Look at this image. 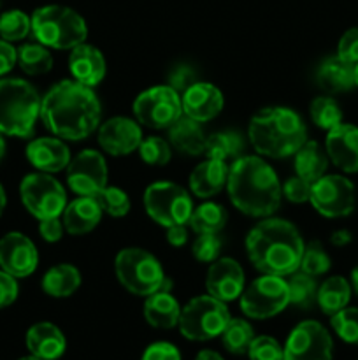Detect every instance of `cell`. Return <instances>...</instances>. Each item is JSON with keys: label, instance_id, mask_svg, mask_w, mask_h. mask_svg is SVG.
I'll use <instances>...</instances> for the list:
<instances>
[{"label": "cell", "instance_id": "obj_1", "mask_svg": "<svg viewBox=\"0 0 358 360\" xmlns=\"http://www.w3.org/2000/svg\"><path fill=\"white\" fill-rule=\"evenodd\" d=\"M100 101L93 88L77 81L56 83L41 102V120L55 137L65 141H83L97 130L100 123Z\"/></svg>", "mask_w": 358, "mask_h": 360}, {"label": "cell", "instance_id": "obj_2", "mask_svg": "<svg viewBox=\"0 0 358 360\" xmlns=\"http://www.w3.org/2000/svg\"><path fill=\"white\" fill-rule=\"evenodd\" d=\"M304 239L291 221L267 217L246 236L248 259L262 274L290 276L300 267Z\"/></svg>", "mask_w": 358, "mask_h": 360}, {"label": "cell", "instance_id": "obj_3", "mask_svg": "<svg viewBox=\"0 0 358 360\" xmlns=\"http://www.w3.org/2000/svg\"><path fill=\"white\" fill-rule=\"evenodd\" d=\"M227 192L234 207L251 218L272 217L283 199V186L276 171L255 155L239 157L232 162Z\"/></svg>", "mask_w": 358, "mask_h": 360}, {"label": "cell", "instance_id": "obj_4", "mask_svg": "<svg viewBox=\"0 0 358 360\" xmlns=\"http://www.w3.org/2000/svg\"><path fill=\"white\" fill-rule=\"evenodd\" d=\"M249 143L262 157L286 158L307 141L300 115L290 108H263L249 120Z\"/></svg>", "mask_w": 358, "mask_h": 360}, {"label": "cell", "instance_id": "obj_5", "mask_svg": "<svg viewBox=\"0 0 358 360\" xmlns=\"http://www.w3.org/2000/svg\"><path fill=\"white\" fill-rule=\"evenodd\" d=\"M41 102L37 90L28 81L20 77L0 79V134L23 139L34 136Z\"/></svg>", "mask_w": 358, "mask_h": 360}, {"label": "cell", "instance_id": "obj_6", "mask_svg": "<svg viewBox=\"0 0 358 360\" xmlns=\"http://www.w3.org/2000/svg\"><path fill=\"white\" fill-rule=\"evenodd\" d=\"M32 34L46 48L72 49L86 41L88 27L72 7L51 4L34 11Z\"/></svg>", "mask_w": 358, "mask_h": 360}, {"label": "cell", "instance_id": "obj_7", "mask_svg": "<svg viewBox=\"0 0 358 360\" xmlns=\"http://www.w3.org/2000/svg\"><path fill=\"white\" fill-rule=\"evenodd\" d=\"M114 271L121 287L139 297L172 287L157 257L142 248H123L114 259Z\"/></svg>", "mask_w": 358, "mask_h": 360}, {"label": "cell", "instance_id": "obj_8", "mask_svg": "<svg viewBox=\"0 0 358 360\" xmlns=\"http://www.w3.org/2000/svg\"><path fill=\"white\" fill-rule=\"evenodd\" d=\"M230 319L227 302L207 294L190 299L183 306L178 326L186 340L202 343L221 336Z\"/></svg>", "mask_w": 358, "mask_h": 360}, {"label": "cell", "instance_id": "obj_9", "mask_svg": "<svg viewBox=\"0 0 358 360\" xmlns=\"http://www.w3.org/2000/svg\"><path fill=\"white\" fill-rule=\"evenodd\" d=\"M147 217L161 227L186 225L193 213V200L188 190L172 181H157L144 192Z\"/></svg>", "mask_w": 358, "mask_h": 360}, {"label": "cell", "instance_id": "obj_10", "mask_svg": "<svg viewBox=\"0 0 358 360\" xmlns=\"http://www.w3.org/2000/svg\"><path fill=\"white\" fill-rule=\"evenodd\" d=\"M241 309L248 319L267 320L279 315L290 304V292L283 276L262 274L244 287L241 294Z\"/></svg>", "mask_w": 358, "mask_h": 360}, {"label": "cell", "instance_id": "obj_11", "mask_svg": "<svg viewBox=\"0 0 358 360\" xmlns=\"http://www.w3.org/2000/svg\"><path fill=\"white\" fill-rule=\"evenodd\" d=\"M20 197L28 213L37 220L62 217L67 206L65 188L48 172L25 176L20 185Z\"/></svg>", "mask_w": 358, "mask_h": 360}, {"label": "cell", "instance_id": "obj_12", "mask_svg": "<svg viewBox=\"0 0 358 360\" xmlns=\"http://www.w3.org/2000/svg\"><path fill=\"white\" fill-rule=\"evenodd\" d=\"M133 115L147 129H168L183 116L181 97L168 84H158L144 90L133 101Z\"/></svg>", "mask_w": 358, "mask_h": 360}, {"label": "cell", "instance_id": "obj_13", "mask_svg": "<svg viewBox=\"0 0 358 360\" xmlns=\"http://www.w3.org/2000/svg\"><path fill=\"white\" fill-rule=\"evenodd\" d=\"M309 202L325 218H344L357 204L354 185L340 174H323L311 185Z\"/></svg>", "mask_w": 358, "mask_h": 360}, {"label": "cell", "instance_id": "obj_14", "mask_svg": "<svg viewBox=\"0 0 358 360\" xmlns=\"http://www.w3.org/2000/svg\"><path fill=\"white\" fill-rule=\"evenodd\" d=\"M284 360H332L333 341L316 320L300 322L284 343Z\"/></svg>", "mask_w": 358, "mask_h": 360}, {"label": "cell", "instance_id": "obj_15", "mask_svg": "<svg viewBox=\"0 0 358 360\" xmlns=\"http://www.w3.org/2000/svg\"><path fill=\"white\" fill-rule=\"evenodd\" d=\"M107 164L100 151L84 150L67 167L69 188L79 197H97L107 186Z\"/></svg>", "mask_w": 358, "mask_h": 360}, {"label": "cell", "instance_id": "obj_16", "mask_svg": "<svg viewBox=\"0 0 358 360\" xmlns=\"http://www.w3.org/2000/svg\"><path fill=\"white\" fill-rule=\"evenodd\" d=\"M39 264V253L32 239L21 232H9L0 239V269L14 278L34 274Z\"/></svg>", "mask_w": 358, "mask_h": 360}, {"label": "cell", "instance_id": "obj_17", "mask_svg": "<svg viewBox=\"0 0 358 360\" xmlns=\"http://www.w3.org/2000/svg\"><path fill=\"white\" fill-rule=\"evenodd\" d=\"M142 143V130L139 123L126 116H114L98 129V144L112 157H125L139 150Z\"/></svg>", "mask_w": 358, "mask_h": 360}, {"label": "cell", "instance_id": "obj_18", "mask_svg": "<svg viewBox=\"0 0 358 360\" xmlns=\"http://www.w3.org/2000/svg\"><path fill=\"white\" fill-rule=\"evenodd\" d=\"M246 287L244 271L237 260L230 257H221L214 260L206 274L207 294L216 297L218 301L232 302L241 297Z\"/></svg>", "mask_w": 358, "mask_h": 360}, {"label": "cell", "instance_id": "obj_19", "mask_svg": "<svg viewBox=\"0 0 358 360\" xmlns=\"http://www.w3.org/2000/svg\"><path fill=\"white\" fill-rule=\"evenodd\" d=\"M181 104L183 115L199 123H206L216 118L223 111L225 98L220 88L214 86L213 83L197 81L183 94Z\"/></svg>", "mask_w": 358, "mask_h": 360}, {"label": "cell", "instance_id": "obj_20", "mask_svg": "<svg viewBox=\"0 0 358 360\" xmlns=\"http://www.w3.org/2000/svg\"><path fill=\"white\" fill-rule=\"evenodd\" d=\"M325 151L329 160L347 174L358 172V127L351 123H340L329 130L325 141Z\"/></svg>", "mask_w": 358, "mask_h": 360}, {"label": "cell", "instance_id": "obj_21", "mask_svg": "<svg viewBox=\"0 0 358 360\" xmlns=\"http://www.w3.org/2000/svg\"><path fill=\"white\" fill-rule=\"evenodd\" d=\"M27 158L39 172H60L69 167L70 150L60 137H39L28 143Z\"/></svg>", "mask_w": 358, "mask_h": 360}, {"label": "cell", "instance_id": "obj_22", "mask_svg": "<svg viewBox=\"0 0 358 360\" xmlns=\"http://www.w3.org/2000/svg\"><path fill=\"white\" fill-rule=\"evenodd\" d=\"M69 69L74 81L90 88L97 86L107 72L105 58L100 49L84 44V42L72 48V53L69 56Z\"/></svg>", "mask_w": 358, "mask_h": 360}, {"label": "cell", "instance_id": "obj_23", "mask_svg": "<svg viewBox=\"0 0 358 360\" xmlns=\"http://www.w3.org/2000/svg\"><path fill=\"white\" fill-rule=\"evenodd\" d=\"M228 169L230 167L227 165V162L207 158L202 164L197 165L190 174V192L199 199H211V197L218 195L227 186Z\"/></svg>", "mask_w": 358, "mask_h": 360}, {"label": "cell", "instance_id": "obj_24", "mask_svg": "<svg viewBox=\"0 0 358 360\" xmlns=\"http://www.w3.org/2000/svg\"><path fill=\"white\" fill-rule=\"evenodd\" d=\"M100 204L95 197H79L65 206L62 213L63 227L72 236H84L93 231L102 220Z\"/></svg>", "mask_w": 358, "mask_h": 360}, {"label": "cell", "instance_id": "obj_25", "mask_svg": "<svg viewBox=\"0 0 358 360\" xmlns=\"http://www.w3.org/2000/svg\"><path fill=\"white\" fill-rule=\"evenodd\" d=\"M27 348L42 360H56L67 350V340L62 330L49 322H39L27 333Z\"/></svg>", "mask_w": 358, "mask_h": 360}, {"label": "cell", "instance_id": "obj_26", "mask_svg": "<svg viewBox=\"0 0 358 360\" xmlns=\"http://www.w3.org/2000/svg\"><path fill=\"white\" fill-rule=\"evenodd\" d=\"M319 88L326 94H344L357 86L354 81V65L340 56H329L323 60L316 72Z\"/></svg>", "mask_w": 358, "mask_h": 360}, {"label": "cell", "instance_id": "obj_27", "mask_svg": "<svg viewBox=\"0 0 358 360\" xmlns=\"http://www.w3.org/2000/svg\"><path fill=\"white\" fill-rule=\"evenodd\" d=\"M181 306L171 290L151 294L144 302V319L154 329H174L179 323Z\"/></svg>", "mask_w": 358, "mask_h": 360}, {"label": "cell", "instance_id": "obj_28", "mask_svg": "<svg viewBox=\"0 0 358 360\" xmlns=\"http://www.w3.org/2000/svg\"><path fill=\"white\" fill-rule=\"evenodd\" d=\"M168 141L179 153L197 157V155H204L207 137L199 122L183 115L168 127Z\"/></svg>", "mask_w": 358, "mask_h": 360}, {"label": "cell", "instance_id": "obj_29", "mask_svg": "<svg viewBox=\"0 0 358 360\" xmlns=\"http://www.w3.org/2000/svg\"><path fill=\"white\" fill-rule=\"evenodd\" d=\"M81 281H83V278H81L79 269L76 266H72V264H58L42 276L41 285L44 294L56 299H63L70 297L81 287Z\"/></svg>", "mask_w": 358, "mask_h": 360}, {"label": "cell", "instance_id": "obj_30", "mask_svg": "<svg viewBox=\"0 0 358 360\" xmlns=\"http://www.w3.org/2000/svg\"><path fill=\"white\" fill-rule=\"evenodd\" d=\"M329 164V155L316 141H305L300 150L295 153V172L309 183H314L316 179L326 174Z\"/></svg>", "mask_w": 358, "mask_h": 360}, {"label": "cell", "instance_id": "obj_31", "mask_svg": "<svg viewBox=\"0 0 358 360\" xmlns=\"http://www.w3.org/2000/svg\"><path fill=\"white\" fill-rule=\"evenodd\" d=\"M351 294H353V290H351V285L346 278L330 276L318 287L316 302L325 315L332 316L350 304Z\"/></svg>", "mask_w": 358, "mask_h": 360}, {"label": "cell", "instance_id": "obj_32", "mask_svg": "<svg viewBox=\"0 0 358 360\" xmlns=\"http://www.w3.org/2000/svg\"><path fill=\"white\" fill-rule=\"evenodd\" d=\"M228 221V213L221 204L204 202L190 217V229L197 234H220Z\"/></svg>", "mask_w": 358, "mask_h": 360}, {"label": "cell", "instance_id": "obj_33", "mask_svg": "<svg viewBox=\"0 0 358 360\" xmlns=\"http://www.w3.org/2000/svg\"><path fill=\"white\" fill-rule=\"evenodd\" d=\"M242 151H244V139L241 137V134L225 130V132H218L207 137L204 155L213 160L228 162L242 157Z\"/></svg>", "mask_w": 358, "mask_h": 360}, {"label": "cell", "instance_id": "obj_34", "mask_svg": "<svg viewBox=\"0 0 358 360\" xmlns=\"http://www.w3.org/2000/svg\"><path fill=\"white\" fill-rule=\"evenodd\" d=\"M288 292H290V304L298 309H311L316 304L318 297V283L314 276L305 274L302 271H295L286 280Z\"/></svg>", "mask_w": 358, "mask_h": 360}, {"label": "cell", "instance_id": "obj_35", "mask_svg": "<svg viewBox=\"0 0 358 360\" xmlns=\"http://www.w3.org/2000/svg\"><path fill=\"white\" fill-rule=\"evenodd\" d=\"M253 340H255V330L249 326V322L242 319H230L221 334V343H223L225 350L232 355L248 354Z\"/></svg>", "mask_w": 358, "mask_h": 360}, {"label": "cell", "instance_id": "obj_36", "mask_svg": "<svg viewBox=\"0 0 358 360\" xmlns=\"http://www.w3.org/2000/svg\"><path fill=\"white\" fill-rule=\"evenodd\" d=\"M18 63L28 76H42L53 69V56L46 46L23 44L18 49Z\"/></svg>", "mask_w": 358, "mask_h": 360}, {"label": "cell", "instance_id": "obj_37", "mask_svg": "<svg viewBox=\"0 0 358 360\" xmlns=\"http://www.w3.org/2000/svg\"><path fill=\"white\" fill-rule=\"evenodd\" d=\"M309 115H311L312 123H314L318 129L323 130H332L336 129L337 125L343 123V111H340V105L337 104L336 98L326 97V95H321V97H316L314 101L309 105Z\"/></svg>", "mask_w": 358, "mask_h": 360}, {"label": "cell", "instance_id": "obj_38", "mask_svg": "<svg viewBox=\"0 0 358 360\" xmlns=\"http://www.w3.org/2000/svg\"><path fill=\"white\" fill-rule=\"evenodd\" d=\"M32 32V18L23 11L13 9L0 16V39L7 42L23 41Z\"/></svg>", "mask_w": 358, "mask_h": 360}, {"label": "cell", "instance_id": "obj_39", "mask_svg": "<svg viewBox=\"0 0 358 360\" xmlns=\"http://www.w3.org/2000/svg\"><path fill=\"white\" fill-rule=\"evenodd\" d=\"M330 266H332V260H330L329 253L325 252V248L321 246L319 241H311L305 245L304 255H302L300 267L298 271L305 274H311V276H321V274L329 273Z\"/></svg>", "mask_w": 358, "mask_h": 360}, {"label": "cell", "instance_id": "obj_40", "mask_svg": "<svg viewBox=\"0 0 358 360\" xmlns=\"http://www.w3.org/2000/svg\"><path fill=\"white\" fill-rule=\"evenodd\" d=\"M95 199L100 204L102 211L112 218H121L128 214L132 202H130L126 192H123L118 186H105L102 192L97 193Z\"/></svg>", "mask_w": 358, "mask_h": 360}, {"label": "cell", "instance_id": "obj_41", "mask_svg": "<svg viewBox=\"0 0 358 360\" xmlns=\"http://www.w3.org/2000/svg\"><path fill=\"white\" fill-rule=\"evenodd\" d=\"M333 333L347 345H358V308H344L330 316Z\"/></svg>", "mask_w": 358, "mask_h": 360}, {"label": "cell", "instance_id": "obj_42", "mask_svg": "<svg viewBox=\"0 0 358 360\" xmlns=\"http://www.w3.org/2000/svg\"><path fill=\"white\" fill-rule=\"evenodd\" d=\"M139 155L147 165H167L172 158L171 144L158 136H151L147 139H142L139 146Z\"/></svg>", "mask_w": 358, "mask_h": 360}, {"label": "cell", "instance_id": "obj_43", "mask_svg": "<svg viewBox=\"0 0 358 360\" xmlns=\"http://www.w3.org/2000/svg\"><path fill=\"white\" fill-rule=\"evenodd\" d=\"M221 246L223 241L218 234H199L192 246V253L199 262L213 264L214 260L220 259Z\"/></svg>", "mask_w": 358, "mask_h": 360}, {"label": "cell", "instance_id": "obj_44", "mask_svg": "<svg viewBox=\"0 0 358 360\" xmlns=\"http://www.w3.org/2000/svg\"><path fill=\"white\" fill-rule=\"evenodd\" d=\"M249 360H284V348L270 336H255L248 350Z\"/></svg>", "mask_w": 358, "mask_h": 360}, {"label": "cell", "instance_id": "obj_45", "mask_svg": "<svg viewBox=\"0 0 358 360\" xmlns=\"http://www.w3.org/2000/svg\"><path fill=\"white\" fill-rule=\"evenodd\" d=\"M197 79H199V74L195 67L188 63H178L168 72V86L174 88L178 94H185L190 86L197 83Z\"/></svg>", "mask_w": 358, "mask_h": 360}, {"label": "cell", "instance_id": "obj_46", "mask_svg": "<svg viewBox=\"0 0 358 360\" xmlns=\"http://www.w3.org/2000/svg\"><path fill=\"white\" fill-rule=\"evenodd\" d=\"M311 185L312 183L305 181L300 176L288 178L286 183L283 185V197H286L293 204L307 202L309 195H311Z\"/></svg>", "mask_w": 358, "mask_h": 360}, {"label": "cell", "instance_id": "obj_47", "mask_svg": "<svg viewBox=\"0 0 358 360\" xmlns=\"http://www.w3.org/2000/svg\"><path fill=\"white\" fill-rule=\"evenodd\" d=\"M337 56L357 65L358 63V27L344 32L337 46Z\"/></svg>", "mask_w": 358, "mask_h": 360}, {"label": "cell", "instance_id": "obj_48", "mask_svg": "<svg viewBox=\"0 0 358 360\" xmlns=\"http://www.w3.org/2000/svg\"><path fill=\"white\" fill-rule=\"evenodd\" d=\"M140 360H181V354H179V350L172 343L158 341V343L150 345L144 350Z\"/></svg>", "mask_w": 358, "mask_h": 360}, {"label": "cell", "instance_id": "obj_49", "mask_svg": "<svg viewBox=\"0 0 358 360\" xmlns=\"http://www.w3.org/2000/svg\"><path fill=\"white\" fill-rule=\"evenodd\" d=\"M18 294H20V287H18L16 278L0 269V309L13 304L18 299Z\"/></svg>", "mask_w": 358, "mask_h": 360}, {"label": "cell", "instance_id": "obj_50", "mask_svg": "<svg viewBox=\"0 0 358 360\" xmlns=\"http://www.w3.org/2000/svg\"><path fill=\"white\" fill-rule=\"evenodd\" d=\"M65 227L60 217L46 218V220H39V234L46 243H58L62 239Z\"/></svg>", "mask_w": 358, "mask_h": 360}, {"label": "cell", "instance_id": "obj_51", "mask_svg": "<svg viewBox=\"0 0 358 360\" xmlns=\"http://www.w3.org/2000/svg\"><path fill=\"white\" fill-rule=\"evenodd\" d=\"M18 62V49L11 42L0 39V76H6L13 70Z\"/></svg>", "mask_w": 358, "mask_h": 360}, {"label": "cell", "instance_id": "obj_52", "mask_svg": "<svg viewBox=\"0 0 358 360\" xmlns=\"http://www.w3.org/2000/svg\"><path fill=\"white\" fill-rule=\"evenodd\" d=\"M167 241L168 245L175 246H185L188 243V229L186 225H172V227H167Z\"/></svg>", "mask_w": 358, "mask_h": 360}, {"label": "cell", "instance_id": "obj_53", "mask_svg": "<svg viewBox=\"0 0 358 360\" xmlns=\"http://www.w3.org/2000/svg\"><path fill=\"white\" fill-rule=\"evenodd\" d=\"M353 241V236H351L350 231L346 229H339V231H333L332 236H330V243L337 248H343V246H347Z\"/></svg>", "mask_w": 358, "mask_h": 360}, {"label": "cell", "instance_id": "obj_54", "mask_svg": "<svg viewBox=\"0 0 358 360\" xmlns=\"http://www.w3.org/2000/svg\"><path fill=\"white\" fill-rule=\"evenodd\" d=\"M195 360H225V359L214 350H202L199 355H197Z\"/></svg>", "mask_w": 358, "mask_h": 360}, {"label": "cell", "instance_id": "obj_55", "mask_svg": "<svg viewBox=\"0 0 358 360\" xmlns=\"http://www.w3.org/2000/svg\"><path fill=\"white\" fill-rule=\"evenodd\" d=\"M350 285H351V290L358 295V267H354L351 271V276H350Z\"/></svg>", "mask_w": 358, "mask_h": 360}, {"label": "cell", "instance_id": "obj_56", "mask_svg": "<svg viewBox=\"0 0 358 360\" xmlns=\"http://www.w3.org/2000/svg\"><path fill=\"white\" fill-rule=\"evenodd\" d=\"M6 206H7V195H6V190H4V186L0 185V217H2L4 211H6Z\"/></svg>", "mask_w": 358, "mask_h": 360}, {"label": "cell", "instance_id": "obj_57", "mask_svg": "<svg viewBox=\"0 0 358 360\" xmlns=\"http://www.w3.org/2000/svg\"><path fill=\"white\" fill-rule=\"evenodd\" d=\"M4 155H6V141H4L2 134H0V162H2Z\"/></svg>", "mask_w": 358, "mask_h": 360}, {"label": "cell", "instance_id": "obj_58", "mask_svg": "<svg viewBox=\"0 0 358 360\" xmlns=\"http://www.w3.org/2000/svg\"><path fill=\"white\" fill-rule=\"evenodd\" d=\"M20 360H42V359L35 357V355H28V357H23V359H20Z\"/></svg>", "mask_w": 358, "mask_h": 360}, {"label": "cell", "instance_id": "obj_59", "mask_svg": "<svg viewBox=\"0 0 358 360\" xmlns=\"http://www.w3.org/2000/svg\"><path fill=\"white\" fill-rule=\"evenodd\" d=\"M354 81H357V88H358V63L354 65Z\"/></svg>", "mask_w": 358, "mask_h": 360}]
</instances>
